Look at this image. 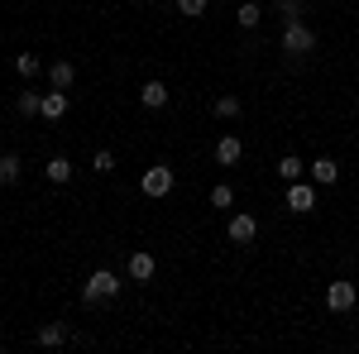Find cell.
Returning a JSON list of instances; mask_svg holds the SVG:
<instances>
[{"instance_id":"6da1fadb","label":"cell","mask_w":359,"mask_h":354,"mask_svg":"<svg viewBox=\"0 0 359 354\" xmlns=\"http://www.w3.org/2000/svg\"><path fill=\"white\" fill-rule=\"evenodd\" d=\"M111 297H120V278H115L111 268H96L82 282V301H86V306H96V301H111Z\"/></svg>"},{"instance_id":"7a4b0ae2","label":"cell","mask_w":359,"mask_h":354,"mask_svg":"<svg viewBox=\"0 0 359 354\" xmlns=\"http://www.w3.org/2000/svg\"><path fill=\"white\" fill-rule=\"evenodd\" d=\"M311 48H316V34H311L302 20H287V25H283V53L287 57H306Z\"/></svg>"},{"instance_id":"3957f363","label":"cell","mask_w":359,"mask_h":354,"mask_svg":"<svg viewBox=\"0 0 359 354\" xmlns=\"http://www.w3.org/2000/svg\"><path fill=\"white\" fill-rule=\"evenodd\" d=\"M172 182H177V177H172V168L158 163V168H149V172H144V182H139V187H144V196H168Z\"/></svg>"},{"instance_id":"277c9868","label":"cell","mask_w":359,"mask_h":354,"mask_svg":"<svg viewBox=\"0 0 359 354\" xmlns=\"http://www.w3.org/2000/svg\"><path fill=\"white\" fill-rule=\"evenodd\" d=\"M316 206V182H287V211L306 216Z\"/></svg>"},{"instance_id":"5b68a950","label":"cell","mask_w":359,"mask_h":354,"mask_svg":"<svg viewBox=\"0 0 359 354\" xmlns=\"http://www.w3.org/2000/svg\"><path fill=\"white\" fill-rule=\"evenodd\" d=\"M355 297H359L355 282H345V278L326 287V306H331V311H350V306H355Z\"/></svg>"},{"instance_id":"8992f818","label":"cell","mask_w":359,"mask_h":354,"mask_svg":"<svg viewBox=\"0 0 359 354\" xmlns=\"http://www.w3.org/2000/svg\"><path fill=\"white\" fill-rule=\"evenodd\" d=\"M254 235H259V220L254 216H230V240L235 245H254Z\"/></svg>"},{"instance_id":"52a82bcc","label":"cell","mask_w":359,"mask_h":354,"mask_svg":"<svg viewBox=\"0 0 359 354\" xmlns=\"http://www.w3.org/2000/svg\"><path fill=\"white\" fill-rule=\"evenodd\" d=\"M311 182H316V187L340 182V163H335V158H316V163H311Z\"/></svg>"},{"instance_id":"ba28073f","label":"cell","mask_w":359,"mask_h":354,"mask_svg":"<svg viewBox=\"0 0 359 354\" xmlns=\"http://www.w3.org/2000/svg\"><path fill=\"white\" fill-rule=\"evenodd\" d=\"M240 158H245V144H240L235 135H225L221 144H216V163H225V168H230V163H240Z\"/></svg>"},{"instance_id":"9c48e42d","label":"cell","mask_w":359,"mask_h":354,"mask_svg":"<svg viewBox=\"0 0 359 354\" xmlns=\"http://www.w3.org/2000/svg\"><path fill=\"white\" fill-rule=\"evenodd\" d=\"M139 101H144L149 110H163L168 106V86L163 82H144L139 86Z\"/></svg>"},{"instance_id":"30bf717a","label":"cell","mask_w":359,"mask_h":354,"mask_svg":"<svg viewBox=\"0 0 359 354\" xmlns=\"http://www.w3.org/2000/svg\"><path fill=\"white\" fill-rule=\"evenodd\" d=\"M39 115H43V120H62V115H67V91H48L43 106H39Z\"/></svg>"},{"instance_id":"8fae6325","label":"cell","mask_w":359,"mask_h":354,"mask_svg":"<svg viewBox=\"0 0 359 354\" xmlns=\"http://www.w3.org/2000/svg\"><path fill=\"white\" fill-rule=\"evenodd\" d=\"M34 340H39L43 350H57V345L67 340V326H62V321H48V326H39V335H34Z\"/></svg>"},{"instance_id":"7c38bea8","label":"cell","mask_w":359,"mask_h":354,"mask_svg":"<svg viewBox=\"0 0 359 354\" xmlns=\"http://www.w3.org/2000/svg\"><path fill=\"white\" fill-rule=\"evenodd\" d=\"M48 82H53V91H67V86L77 82V67L72 62H53L48 67Z\"/></svg>"},{"instance_id":"4fadbf2b","label":"cell","mask_w":359,"mask_h":354,"mask_svg":"<svg viewBox=\"0 0 359 354\" xmlns=\"http://www.w3.org/2000/svg\"><path fill=\"white\" fill-rule=\"evenodd\" d=\"M130 278H135V282H149V278H154V254H144V249L130 254Z\"/></svg>"},{"instance_id":"5bb4252c","label":"cell","mask_w":359,"mask_h":354,"mask_svg":"<svg viewBox=\"0 0 359 354\" xmlns=\"http://www.w3.org/2000/svg\"><path fill=\"white\" fill-rule=\"evenodd\" d=\"M20 172H25V163H20V154H0V187L20 182Z\"/></svg>"},{"instance_id":"9a60e30c","label":"cell","mask_w":359,"mask_h":354,"mask_svg":"<svg viewBox=\"0 0 359 354\" xmlns=\"http://www.w3.org/2000/svg\"><path fill=\"white\" fill-rule=\"evenodd\" d=\"M302 158H297V154H283V158H278V177H283V182H297V177H302Z\"/></svg>"},{"instance_id":"2e32d148","label":"cell","mask_w":359,"mask_h":354,"mask_svg":"<svg viewBox=\"0 0 359 354\" xmlns=\"http://www.w3.org/2000/svg\"><path fill=\"white\" fill-rule=\"evenodd\" d=\"M43 177L62 187V182H72V163H67V158H48V168H43Z\"/></svg>"},{"instance_id":"e0dca14e","label":"cell","mask_w":359,"mask_h":354,"mask_svg":"<svg viewBox=\"0 0 359 354\" xmlns=\"http://www.w3.org/2000/svg\"><path fill=\"white\" fill-rule=\"evenodd\" d=\"M39 106H43V96H39V91H20V101H15V110H20L25 120H34V115H39Z\"/></svg>"},{"instance_id":"ac0fdd59","label":"cell","mask_w":359,"mask_h":354,"mask_svg":"<svg viewBox=\"0 0 359 354\" xmlns=\"http://www.w3.org/2000/svg\"><path fill=\"white\" fill-rule=\"evenodd\" d=\"M235 20H240V29H254V25H259V20H264V10H259L254 0H245V5L235 10Z\"/></svg>"},{"instance_id":"d6986e66","label":"cell","mask_w":359,"mask_h":354,"mask_svg":"<svg viewBox=\"0 0 359 354\" xmlns=\"http://www.w3.org/2000/svg\"><path fill=\"white\" fill-rule=\"evenodd\" d=\"M15 72H20V77H39V72H43V62H39L34 53H20V57H15Z\"/></svg>"},{"instance_id":"ffe728a7","label":"cell","mask_w":359,"mask_h":354,"mask_svg":"<svg viewBox=\"0 0 359 354\" xmlns=\"http://www.w3.org/2000/svg\"><path fill=\"white\" fill-rule=\"evenodd\" d=\"M240 96H216V115H221V120H235V115H240Z\"/></svg>"},{"instance_id":"44dd1931","label":"cell","mask_w":359,"mask_h":354,"mask_svg":"<svg viewBox=\"0 0 359 354\" xmlns=\"http://www.w3.org/2000/svg\"><path fill=\"white\" fill-rule=\"evenodd\" d=\"M283 20H302V0H273Z\"/></svg>"},{"instance_id":"7402d4cb","label":"cell","mask_w":359,"mask_h":354,"mask_svg":"<svg viewBox=\"0 0 359 354\" xmlns=\"http://www.w3.org/2000/svg\"><path fill=\"white\" fill-rule=\"evenodd\" d=\"M230 201H235V191L225 187V182H221V187H211V206H216V211H225Z\"/></svg>"},{"instance_id":"603a6c76","label":"cell","mask_w":359,"mask_h":354,"mask_svg":"<svg viewBox=\"0 0 359 354\" xmlns=\"http://www.w3.org/2000/svg\"><path fill=\"white\" fill-rule=\"evenodd\" d=\"M177 10H182L187 20H201V15H206V0H177Z\"/></svg>"},{"instance_id":"cb8c5ba5","label":"cell","mask_w":359,"mask_h":354,"mask_svg":"<svg viewBox=\"0 0 359 354\" xmlns=\"http://www.w3.org/2000/svg\"><path fill=\"white\" fill-rule=\"evenodd\" d=\"M91 168H96V172H111V168H115V154H111V149H101V154L91 158Z\"/></svg>"}]
</instances>
